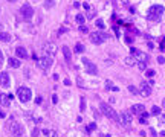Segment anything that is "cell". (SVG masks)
<instances>
[{
	"instance_id": "23",
	"label": "cell",
	"mask_w": 165,
	"mask_h": 137,
	"mask_svg": "<svg viewBox=\"0 0 165 137\" xmlns=\"http://www.w3.org/2000/svg\"><path fill=\"white\" fill-rule=\"evenodd\" d=\"M0 102H2L3 107H9V101H8L6 96H2V98H0Z\"/></svg>"
},
{
	"instance_id": "5",
	"label": "cell",
	"mask_w": 165,
	"mask_h": 137,
	"mask_svg": "<svg viewBox=\"0 0 165 137\" xmlns=\"http://www.w3.org/2000/svg\"><path fill=\"white\" fill-rule=\"evenodd\" d=\"M107 37H109V35L104 34V32H101V31H98V32H92V34L89 35V38H90V41H92L93 44H101Z\"/></svg>"
},
{
	"instance_id": "27",
	"label": "cell",
	"mask_w": 165,
	"mask_h": 137,
	"mask_svg": "<svg viewBox=\"0 0 165 137\" xmlns=\"http://www.w3.org/2000/svg\"><path fill=\"white\" fill-rule=\"evenodd\" d=\"M129 90H130V93H133V95H138V93H139V88H136L135 85H130Z\"/></svg>"
},
{
	"instance_id": "13",
	"label": "cell",
	"mask_w": 165,
	"mask_h": 137,
	"mask_svg": "<svg viewBox=\"0 0 165 137\" xmlns=\"http://www.w3.org/2000/svg\"><path fill=\"white\" fill-rule=\"evenodd\" d=\"M132 113L136 114V116H142V114L145 113V107H144L142 104H135V105L132 107Z\"/></svg>"
},
{
	"instance_id": "40",
	"label": "cell",
	"mask_w": 165,
	"mask_h": 137,
	"mask_svg": "<svg viewBox=\"0 0 165 137\" xmlns=\"http://www.w3.org/2000/svg\"><path fill=\"white\" fill-rule=\"evenodd\" d=\"M150 134H151V135H153V137H156V135H157V134H156V131H154V129H153V128H151V129H150Z\"/></svg>"
},
{
	"instance_id": "9",
	"label": "cell",
	"mask_w": 165,
	"mask_h": 137,
	"mask_svg": "<svg viewBox=\"0 0 165 137\" xmlns=\"http://www.w3.org/2000/svg\"><path fill=\"white\" fill-rule=\"evenodd\" d=\"M83 62H84V67H86V72L89 75H98V67L93 62H90L87 58H83Z\"/></svg>"
},
{
	"instance_id": "3",
	"label": "cell",
	"mask_w": 165,
	"mask_h": 137,
	"mask_svg": "<svg viewBox=\"0 0 165 137\" xmlns=\"http://www.w3.org/2000/svg\"><path fill=\"white\" fill-rule=\"evenodd\" d=\"M17 96H18V99H20L21 102H28V101H31V98H32V91H31V88H28V87H20L18 91H17Z\"/></svg>"
},
{
	"instance_id": "45",
	"label": "cell",
	"mask_w": 165,
	"mask_h": 137,
	"mask_svg": "<svg viewBox=\"0 0 165 137\" xmlns=\"http://www.w3.org/2000/svg\"><path fill=\"white\" fill-rule=\"evenodd\" d=\"M162 107H163V108H165V99H163V101H162Z\"/></svg>"
},
{
	"instance_id": "25",
	"label": "cell",
	"mask_w": 165,
	"mask_h": 137,
	"mask_svg": "<svg viewBox=\"0 0 165 137\" xmlns=\"http://www.w3.org/2000/svg\"><path fill=\"white\" fill-rule=\"evenodd\" d=\"M147 117H148V113H144L142 116H139V122L141 123H145L147 122Z\"/></svg>"
},
{
	"instance_id": "6",
	"label": "cell",
	"mask_w": 165,
	"mask_h": 137,
	"mask_svg": "<svg viewBox=\"0 0 165 137\" xmlns=\"http://www.w3.org/2000/svg\"><path fill=\"white\" fill-rule=\"evenodd\" d=\"M20 14H21V17L25 18V20H31L32 15H34V8H32L31 5L25 3V5L20 8Z\"/></svg>"
},
{
	"instance_id": "34",
	"label": "cell",
	"mask_w": 165,
	"mask_h": 137,
	"mask_svg": "<svg viewBox=\"0 0 165 137\" xmlns=\"http://www.w3.org/2000/svg\"><path fill=\"white\" fill-rule=\"evenodd\" d=\"M165 123V116H159V125H163Z\"/></svg>"
},
{
	"instance_id": "22",
	"label": "cell",
	"mask_w": 165,
	"mask_h": 137,
	"mask_svg": "<svg viewBox=\"0 0 165 137\" xmlns=\"http://www.w3.org/2000/svg\"><path fill=\"white\" fill-rule=\"evenodd\" d=\"M75 20H77V23H78V25H81V26H83V23H84V20H86V18H84V15L78 14V15L75 17Z\"/></svg>"
},
{
	"instance_id": "26",
	"label": "cell",
	"mask_w": 165,
	"mask_h": 137,
	"mask_svg": "<svg viewBox=\"0 0 165 137\" xmlns=\"http://www.w3.org/2000/svg\"><path fill=\"white\" fill-rule=\"evenodd\" d=\"M151 114H153V116H159V114H160V108L159 107H153L151 108Z\"/></svg>"
},
{
	"instance_id": "20",
	"label": "cell",
	"mask_w": 165,
	"mask_h": 137,
	"mask_svg": "<svg viewBox=\"0 0 165 137\" xmlns=\"http://www.w3.org/2000/svg\"><path fill=\"white\" fill-rule=\"evenodd\" d=\"M124 61H125V64H127V65H135V64H136V59H135V56H133V55H132V56H125V59H124Z\"/></svg>"
},
{
	"instance_id": "17",
	"label": "cell",
	"mask_w": 165,
	"mask_h": 137,
	"mask_svg": "<svg viewBox=\"0 0 165 137\" xmlns=\"http://www.w3.org/2000/svg\"><path fill=\"white\" fill-rule=\"evenodd\" d=\"M8 62H9V67H12V68H18L20 67V61L17 58H14V56H11L8 59Z\"/></svg>"
},
{
	"instance_id": "37",
	"label": "cell",
	"mask_w": 165,
	"mask_h": 137,
	"mask_svg": "<svg viewBox=\"0 0 165 137\" xmlns=\"http://www.w3.org/2000/svg\"><path fill=\"white\" fill-rule=\"evenodd\" d=\"M125 41H127L129 44H132V43H133V38H132V37H125Z\"/></svg>"
},
{
	"instance_id": "2",
	"label": "cell",
	"mask_w": 165,
	"mask_h": 137,
	"mask_svg": "<svg viewBox=\"0 0 165 137\" xmlns=\"http://www.w3.org/2000/svg\"><path fill=\"white\" fill-rule=\"evenodd\" d=\"M100 108H101V111L104 113V116H106V117H109V119L113 120V122H119V116H118V113H116L109 104L101 102V104H100Z\"/></svg>"
},
{
	"instance_id": "11",
	"label": "cell",
	"mask_w": 165,
	"mask_h": 137,
	"mask_svg": "<svg viewBox=\"0 0 165 137\" xmlns=\"http://www.w3.org/2000/svg\"><path fill=\"white\" fill-rule=\"evenodd\" d=\"M38 65L43 68V70H48V68L52 65V58L48 56V55H46V56H41V58L38 59Z\"/></svg>"
},
{
	"instance_id": "38",
	"label": "cell",
	"mask_w": 165,
	"mask_h": 137,
	"mask_svg": "<svg viewBox=\"0 0 165 137\" xmlns=\"http://www.w3.org/2000/svg\"><path fill=\"white\" fill-rule=\"evenodd\" d=\"M52 102H54V104H57V102H58V98H57V95H54V96H52Z\"/></svg>"
},
{
	"instance_id": "4",
	"label": "cell",
	"mask_w": 165,
	"mask_h": 137,
	"mask_svg": "<svg viewBox=\"0 0 165 137\" xmlns=\"http://www.w3.org/2000/svg\"><path fill=\"white\" fill-rule=\"evenodd\" d=\"M151 85H153L151 81H142V82H141V85H139V95H142L144 98L150 96V93H151Z\"/></svg>"
},
{
	"instance_id": "30",
	"label": "cell",
	"mask_w": 165,
	"mask_h": 137,
	"mask_svg": "<svg viewBox=\"0 0 165 137\" xmlns=\"http://www.w3.org/2000/svg\"><path fill=\"white\" fill-rule=\"evenodd\" d=\"M97 26H98V28H101V29H103V28H104V23H103V21H101V20H97Z\"/></svg>"
},
{
	"instance_id": "1",
	"label": "cell",
	"mask_w": 165,
	"mask_h": 137,
	"mask_svg": "<svg viewBox=\"0 0 165 137\" xmlns=\"http://www.w3.org/2000/svg\"><path fill=\"white\" fill-rule=\"evenodd\" d=\"M6 129L14 135V137H23V126L15 122V119H9L8 123H6Z\"/></svg>"
},
{
	"instance_id": "7",
	"label": "cell",
	"mask_w": 165,
	"mask_h": 137,
	"mask_svg": "<svg viewBox=\"0 0 165 137\" xmlns=\"http://www.w3.org/2000/svg\"><path fill=\"white\" fill-rule=\"evenodd\" d=\"M130 52H132V55L135 56L136 62H147V61H148V55H147L145 52L136 50L135 47H132V49H130Z\"/></svg>"
},
{
	"instance_id": "39",
	"label": "cell",
	"mask_w": 165,
	"mask_h": 137,
	"mask_svg": "<svg viewBox=\"0 0 165 137\" xmlns=\"http://www.w3.org/2000/svg\"><path fill=\"white\" fill-rule=\"evenodd\" d=\"M41 101H43V99H41V96H38V98L35 99V104H38V105H40V104H41Z\"/></svg>"
},
{
	"instance_id": "12",
	"label": "cell",
	"mask_w": 165,
	"mask_h": 137,
	"mask_svg": "<svg viewBox=\"0 0 165 137\" xmlns=\"http://www.w3.org/2000/svg\"><path fill=\"white\" fill-rule=\"evenodd\" d=\"M133 120V116H132V111H122L121 113V122L124 126H129Z\"/></svg>"
},
{
	"instance_id": "31",
	"label": "cell",
	"mask_w": 165,
	"mask_h": 137,
	"mask_svg": "<svg viewBox=\"0 0 165 137\" xmlns=\"http://www.w3.org/2000/svg\"><path fill=\"white\" fill-rule=\"evenodd\" d=\"M80 31H81V32H83V34H87V32H89V29H87V28H86V26H84V25H83V26H81V28H80Z\"/></svg>"
},
{
	"instance_id": "36",
	"label": "cell",
	"mask_w": 165,
	"mask_h": 137,
	"mask_svg": "<svg viewBox=\"0 0 165 137\" xmlns=\"http://www.w3.org/2000/svg\"><path fill=\"white\" fill-rule=\"evenodd\" d=\"M37 135H38V129L34 128V129H32V137H37Z\"/></svg>"
},
{
	"instance_id": "42",
	"label": "cell",
	"mask_w": 165,
	"mask_h": 137,
	"mask_svg": "<svg viewBox=\"0 0 165 137\" xmlns=\"http://www.w3.org/2000/svg\"><path fill=\"white\" fill-rule=\"evenodd\" d=\"M51 137H57V132H55V131H52V132H51Z\"/></svg>"
},
{
	"instance_id": "16",
	"label": "cell",
	"mask_w": 165,
	"mask_h": 137,
	"mask_svg": "<svg viewBox=\"0 0 165 137\" xmlns=\"http://www.w3.org/2000/svg\"><path fill=\"white\" fill-rule=\"evenodd\" d=\"M0 84H2L3 87L9 85V75H8V72H2V73H0Z\"/></svg>"
},
{
	"instance_id": "46",
	"label": "cell",
	"mask_w": 165,
	"mask_h": 137,
	"mask_svg": "<svg viewBox=\"0 0 165 137\" xmlns=\"http://www.w3.org/2000/svg\"><path fill=\"white\" fill-rule=\"evenodd\" d=\"M3 29V25H2V23H0V31H2Z\"/></svg>"
},
{
	"instance_id": "47",
	"label": "cell",
	"mask_w": 165,
	"mask_h": 137,
	"mask_svg": "<svg viewBox=\"0 0 165 137\" xmlns=\"http://www.w3.org/2000/svg\"><path fill=\"white\" fill-rule=\"evenodd\" d=\"M104 137H110V134H106V135H104Z\"/></svg>"
},
{
	"instance_id": "43",
	"label": "cell",
	"mask_w": 165,
	"mask_h": 137,
	"mask_svg": "<svg viewBox=\"0 0 165 137\" xmlns=\"http://www.w3.org/2000/svg\"><path fill=\"white\" fill-rule=\"evenodd\" d=\"M0 117H5V113H2V110H0Z\"/></svg>"
},
{
	"instance_id": "41",
	"label": "cell",
	"mask_w": 165,
	"mask_h": 137,
	"mask_svg": "<svg viewBox=\"0 0 165 137\" xmlns=\"http://www.w3.org/2000/svg\"><path fill=\"white\" fill-rule=\"evenodd\" d=\"M3 62V53H2V50H0V64Z\"/></svg>"
},
{
	"instance_id": "28",
	"label": "cell",
	"mask_w": 165,
	"mask_h": 137,
	"mask_svg": "<svg viewBox=\"0 0 165 137\" xmlns=\"http://www.w3.org/2000/svg\"><path fill=\"white\" fill-rule=\"evenodd\" d=\"M95 128H97V125H95V123H89V125H87V131H93Z\"/></svg>"
},
{
	"instance_id": "24",
	"label": "cell",
	"mask_w": 165,
	"mask_h": 137,
	"mask_svg": "<svg viewBox=\"0 0 165 137\" xmlns=\"http://www.w3.org/2000/svg\"><path fill=\"white\" fill-rule=\"evenodd\" d=\"M54 6V0H46V2H44V8L46 9H51Z\"/></svg>"
},
{
	"instance_id": "14",
	"label": "cell",
	"mask_w": 165,
	"mask_h": 137,
	"mask_svg": "<svg viewBox=\"0 0 165 137\" xmlns=\"http://www.w3.org/2000/svg\"><path fill=\"white\" fill-rule=\"evenodd\" d=\"M15 55L18 58H23V59H26L29 55H28V50L25 47H21V46H18V47H15Z\"/></svg>"
},
{
	"instance_id": "32",
	"label": "cell",
	"mask_w": 165,
	"mask_h": 137,
	"mask_svg": "<svg viewBox=\"0 0 165 137\" xmlns=\"http://www.w3.org/2000/svg\"><path fill=\"white\" fill-rule=\"evenodd\" d=\"M148 78H151V76H154V70H147V73H145Z\"/></svg>"
},
{
	"instance_id": "35",
	"label": "cell",
	"mask_w": 165,
	"mask_h": 137,
	"mask_svg": "<svg viewBox=\"0 0 165 137\" xmlns=\"http://www.w3.org/2000/svg\"><path fill=\"white\" fill-rule=\"evenodd\" d=\"M157 62H159V64H163V62H165V58H163V56H157Z\"/></svg>"
},
{
	"instance_id": "15",
	"label": "cell",
	"mask_w": 165,
	"mask_h": 137,
	"mask_svg": "<svg viewBox=\"0 0 165 137\" xmlns=\"http://www.w3.org/2000/svg\"><path fill=\"white\" fill-rule=\"evenodd\" d=\"M61 52H63V55H64V59H66L67 62H70V61H72V52H70V49L67 47V46H63V47H61Z\"/></svg>"
},
{
	"instance_id": "29",
	"label": "cell",
	"mask_w": 165,
	"mask_h": 137,
	"mask_svg": "<svg viewBox=\"0 0 165 137\" xmlns=\"http://www.w3.org/2000/svg\"><path fill=\"white\" fill-rule=\"evenodd\" d=\"M138 64H139V68H141V70H145V68H147L145 62H138Z\"/></svg>"
},
{
	"instance_id": "18",
	"label": "cell",
	"mask_w": 165,
	"mask_h": 137,
	"mask_svg": "<svg viewBox=\"0 0 165 137\" xmlns=\"http://www.w3.org/2000/svg\"><path fill=\"white\" fill-rule=\"evenodd\" d=\"M106 90H110V91H112V90H113V91H118L119 88H118V87H116L112 81H106Z\"/></svg>"
},
{
	"instance_id": "21",
	"label": "cell",
	"mask_w": 165,
	"mask_h": 137,
	"mask_svg": "<svg viewBox=\"0 0 165 137\" xmlns=\"http://www.w3.org/2000/svg\"><path fill=\"white\" fill-rule=\"evenodd\" d=\"M74 50H75L77 53H83V52H84V46H83L81 43H77L75 47H74Z\"/></svg>"
},
{
	"instance_id": "48",
	"label": "cell",
	"mask_w": 165,
	"mask_h": 137,
	"mask_svg": "<svg viewBox=\"0 0 165 137\" xmlns=\"http://www.w3.org/2000/svg\"><path fill=\"white\" fill-rule=\"evenodd\" d=\"M8 2H15V0H8Z\"/></svg>"
},
{
	"instance_id": "33",
	"label": "cell",
	"mask_w": 165,
	"mask_h": 137,
	"mask_svg": "<svg viewBox=\"0 0 165 137\" xmlns=\"http://www.w3.org/2000/svg\"><path fill=\"white\" fill-rule=\"evenodd\" d=\"M84 108H86V101L84 98H81V111H84Z\"/></svg>"
},
{
	"instance_id": "8",
	"label": "cell",
	"mask_w": 165,
	"mask_h": 137,
	"mask_svg": "<svg viewBox=\"0 0 165 137\" xmlns=\"http://www.w3.org/2000/svg\"><path fill=\"white\" fill-rule=\"evenodd\" d=\"M162 12H163V6H162V5H153V6H150V9H148V17L157 20L159 15H162Z\"/></svg>"
},
{
	"instance_id": "44",
	"label": "cell",
	"mask_w": 165,
	"mask_h": 137,
	"mask_svg": "<svg viewBox=\"0 0 165 137\" xmlns=\"http://www.w3.org/2000/svg\"><path fill=\"white\" fill-rule=\"evenodd\" d=\"M160 137H165V131H162V132H160Z\"/></svg>"
},
{
	"instance_id": "19",
	"label": "cell",
	"mask_w": 165,
	"mask_h": 137,
	"mask_svg": "<svg viewBox=\"0 0 165 137\" xmlns=\"http://www.w3.org/2000/svg\"><path fill=\"white\" fill-rule=\"evenodd\" d=\"M11 40V35L8 32H0V41H3V43H8Z\"/></svg>"
},
{
	"instance_id": "10",
	"label": "cell",
	"mask_w": 165,
	"mask_h": 137,
	"mask_svg": "<svg viewBox=\"0 0 165 137\" xmlns=\"http://www.w3.org/2000/svg\"><path fill=\"white\" fill-rule=\"evenodd\" d=\"M43 52L48 55V56H49V55H54V53L57 52V44L52 43V41L44 43V44H43Z\"/></svg>"
}]
</instances>
